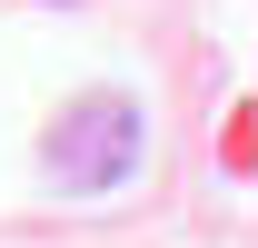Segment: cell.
<instances>
[{"instance_id":"6da1fadb","label":"cell","mask_w":258,"mask_h":248,"mask_svg":"<svg viewBox=\"0 0 258 248\" xmlns=\"http://www.w3.org/2000/svg\"><path fill=\"white\" fill-rule=\"evenodd\" d=\"M139 99L99 90V99H70V119L50 129V189H70V199H90V189H119L129 169H139Z\"/></svg>"}]
</instances>
